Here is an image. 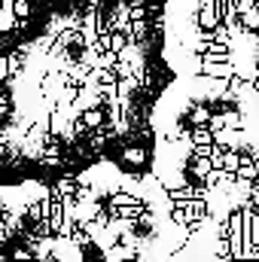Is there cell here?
I'll return each mask as SVG.
<instances>
[{"instance_id":"cell-1","label":"cell","mask_w":259,"mask_h":262,"mask_svg":"<svg viewBox=\"0 0 259 262\" xmlns=\"http://www.w3.org/2000/svg\"><path fill=\"white\" fill-rule=\"evenodd\" d=\"M43 220H49V201H46V198L31 201V204L25 207V223H43Z\"/></svg>"},{"instance_id":"cell-2","label":"cell","mask_w":259,"mask_h":262,"mask_svg":"<svg viewBox=\"0 0 259 262\" xmlns=\"http://www.w3.org/2000/svg\"><path fill=\"white\" fill-rule=\"evenodd\" d=\"M92 244H95V247H101V253H104V250H110V247H116V244H119V232H116L113 226H107V229H101V232H95V235H92Z\"/></svg>"},{"instance_id":"cell-3","label":"cell","mask_w":259,"mask_h":262,"mask_svg":"<svg viewBox=\"0 0 259 262\" xmlns=\"http://www.w3.org/2000/svg\"><path fill=\"white\" fill-rule=\"evenodd\" d=\"M79 122L85 125V131H98L107 125V119H104V107H92V110H85L82 116H79Z\"/></svg>"},{"instance_id":"cell-4","label":"cell","mask_w":259,"mask_h":262,"mask_svg":"<svg viewBox=\"0 0 259 262\" xmlns=\"http://www.w3.org/2000/svg\"><path fill=\"white\" fill-rule=\"evenodd\" d=\"M207 146H213V131L189 128V149H207Z\"/></svg>"},{"instance_id":"cell-5","label":"cell","mask_w":259,"mask_h":262,"mask_svg":"<svg viewBox=\"0 0 259 262\" xmlns=\"http://www.w3.org/2000/svg\"><path fill=\"white\" fill-rule=\"evenodd\" d=\"M238 21H241V31H244V34H259V6L244 9V12L238 15Z\"/></svg>"},{"instance_id":"cell-6","label":"cell","mask_w":259,"mask_h":262,"mask_svg":"<svg viewBox=\"0 0 259 262\" xmlns=\"http://www.w3.org/2000/svg\"><path fill=\"white\" fill-rule=\"evenodd\" d=\"M122 162H125V165H131V168H140V165L146 162V149L131 143V146H125V149H122Z\"/></svg>"},{"instance_id":"cell-7","label":"cell","mask_w":259,"mask_h":262,"mask_svg":"<svg viewBox=\"0 0 259 262\" xmlns=\"http://www.w3.org/2000/svg\"><path fill=\"white\" fill-rule=\"evenodd\" d=\"M207 122H210V110L207 107H201V104H195L192 110H189V128H207Z\"/></svg>"},{"instance_id":"cell-8","label":"cell","mask_w":259,"mask_h":262,"mask_svg":"<svg viewBox=\"0 0 259 262\" xmlns=\"http://www.w3.org/2000/svg\"><path fill=\"white\" fill-rule=\"evenodd\" d=\"M110 140H113V137H110L107 125H104V131H101V128H98V131H89V149H92V152H101Z\"/></svg>"},{"instance_id":"cell-9","label":"cell","mask_w":259,"mask_h":262,"mask_svg":"<svg viewBox=\"0 0 259 262\" xmlns=\"http://www.w3.org/2000/svg\"><path fill=\"white\" fill-rule=\"evenodd\" d=\"M67 241H70V247H76V250H85V247H92V235H89L82 226H76V229L70 232V238H67Z\"/></svg>"},{"instance_id":"cell-10","label":"cell","mask_w":259,"mask_h":262,"mask_svg":"<svg viewBox=\"0 0 259 262\" xmlns=\"http://www.w3.org/2000/svg\"><path fill=\"white\" fill-rule=\"evenodd\" d=\"M9 12H12V18H18V21H31V0H12Z\"/></svg>"},{"instance_id":"cell-11","label":"cell","mask_w":259,"mask_h":262,"mask_svg":"<svg viewBox=\"0 0 259 262\" xmlns=\"http://www.w3.org/2000/svg\"><path fill=\"white\" fill-rule=\"evenodd\" d=\"M6 113H9V98L0 95V116H6Z\"/></svg>"},{"instance_id":"cell-12","label":"cell","mask_w":259,"mask_h":262,"mask_svg":"<svg viewBox=\"0 0 259 262\" xmlns=\"http://www.w3.org/2000/svg\"><path fill=\"white\" fill-rule=\"evenodd\" d=\"M6 46H9V34H0V55L6 52Z\"/></svg>"},{"instance_id":"cell-13","label":"cell","mask_w":259,"mask_h":262,"mask_svg":"<svg viewBox=\"0 0 259 262\" xmlns=\"http://www.w3.org/2000/svg\"><path fill=\"white\" fill-rule=\"evenodd\" d=\"M34 262H37V259H34Z\"/></svg>"}]
</instances>
